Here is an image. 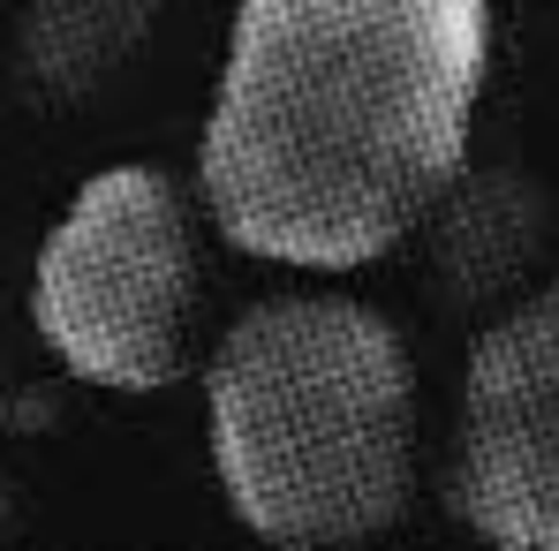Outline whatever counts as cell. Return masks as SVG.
<instances>
[{"label":"cell","mask_w":559,"mask_h":551,"mask_svg":"<svg viewBox=\"0 0 559 551\" xmlns=\"http://www.w3.org/2000/svg\"><path fill=\"white\" fill-rule=\"evenodd\" d=\"M212 476L250 537L356 544L416 499V363L356 295H273L204 363Z\"/></svg>","instance_id":"2"},{"label":"cell","mask_w":559,"mask_h":551,"mask_svg":"<svg viewBox=\"0 0 559 551\" xmlns=\"http://www.w3.org/2000/svg\"><path fill=\"white\" fill-rule=\"evenodd\" d=\"M484 76L491 0H235L197 196L265 265H378L468 159Z\"/></svg>","instance_id":"1"},{"label":"cell","mask_w":559,"mask_h":551,"mask_svg":"<svg viewBox=\"0 0 559 551\" xmlns=\"http://www.w3.org/2000/svg\"><path fill=\"white\" fill-rule=\"evenodd\" d=\"M8 529H15V483L0 476V537H8Z\"/></svg>","instance_id":"7"},{"label":"cell","mask_w":559,"mask_h":551,"mask_svg":"<svg viewBox=\"0 0 559 551\" xmlns=\"http://www.w3.org/2000/svg\"><path fill=\"white\" fill-rule=\"evenodd\" d=\"M559 235L552 189L530 167H454V182L439 189L416 219L408 242H424V287L462 310L491 318L514 295H530L545 273V250Z\"/></svg>","instance_id":"5"},{"label":"cell","mask_w":559,"mask_h":551,"mask_svg":"<svg viewBox=\"0 0 559 551\" xmlns=\"http://www.w3.org/2000/svg\"><path fill=\"white\" fill-rule=\"evenodd\" d=\"M31 325L46 356L98 393H167L197 333L189 189L152 159L98 167L38 242Z\"/></svg>","instance_id":"3"},{"label":"cell","mask_w":559,"mask_h":551,"mask_svg":"<svg viewBox=\"0 0 559 551\" xmlns=\"http://www.w3.org/2000/svg\"><path fill=\"white\" fill-rule=\"evenodd\" d=\"M447 506L491 544L559 551V273L491 310L468 348Z\"/></svg>","instance_id":"4"},{"label":"cell","mask_w":559,"mask_h":551,"mask_svg":"<svg viewBox=\"0 0 559 551\" xmlns=\"http://www.w3.org/2000/svg\"><path fill=\"white\" fill-rule=\"evenodd\" d=\"M159 0H23V69L53 98H92L152 38Z\"/></svg>","instance_id":"6"}]
</instances>
